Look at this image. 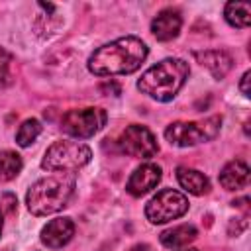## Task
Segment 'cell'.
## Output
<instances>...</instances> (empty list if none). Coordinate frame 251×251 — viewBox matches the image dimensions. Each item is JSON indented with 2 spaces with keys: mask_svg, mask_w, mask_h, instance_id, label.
<instances>
[{
  "mask_svg": "<svg viewBox=\"0 0 251 251\" xmlns=\"http://www.w3.org/2000/svg\"><path fill=\"white\" fill-rule=\"evenodd\" d=\"M118 145L126 155L139 159H151L159 151L155 135L145 126H137V124H131L122 131Z\"/></svg>",
  "mask_w": 251,
  "mask_h": 251,
  "instance_id": "ba28073f",
  "label": "cell"
},
{
  "mask_svg": "<svg viewBox=\"0 0 251 251\" xmlns=\"http://www.w3.org/2000/svg\"><path fill=\"white\" fill-rule=\"evenodd\" d=\"M0 202H4L2 208H4L6 214L14 212V208H16V196H12V194H4V196L0 198Z\"/></svg>",
  "mask_w": 251,
  "mask_h": 251,
  "instance_id": "ffe728a7",
  "label": "cell"
},
{
  "mask_svg": "<svg viewBox=\"0 0 251 251\" xmlns=\"http://www.w3.org/2000/svg\"><path fill=\"white\" fill-rule=\"evenodd\" d=\"M249 182V167L243 161H229L220 173V184L226 190H239Z\"/></svg>",
  "mask_w": 251,
  "mask_h": 251,
  "instance_id": "7c38bea8",
  "label": "cell"
},
{
  "mask_svg": "<svg viewBox=\"0 0 251 251\" xmlns=\"http://www.w3.org/2000/svg\"><path fill=\"white\" fill-rule=\"evenodd\" d=\"M224 16L233 27H247L251 22V6L245 2H227Z\"/></svg>",
  "mask_w": 251,
  "mask_h": 251,
  "instance_id": "2e32d148",
  "label": "cell"
},
{
  "mask_svg": "<svg viewBox=\"0 0 251 251\" xmlns=\"http://www.w3.org/2000/svg\"><path fill=\"white\" fill-rule=\"evenodd\" d=\"M73 235H75V224L71 222V218H55L41 229V241L51 249H59L67 245L73 239Z\"/></svg>",
  "mask_w": 251,
  "mask_h": 251,
  "instance_id": "30bf717a",
  "label": "cell"
},
{
  "mask_svg": "<svg viewBox=\"0 0 251 251\" xmlns=\"http://www.w3.org/2000/svg\"><path fill=\"white\" fill-rule=\"evenodd\" d=\"M147 57V45L133 35L120 37L96 49L88 59V71L96 76L129 75L141 67Z\"/></svg>",
  "mask_w": 251,
  "mask_h": 251,
  "instance_id": "6da1fadb",
  "label": "cell"
},
{
  "mask_svg": "<svg viewBox=\"0 0 251 251\" xmlns=\"http://www.w3.org/2000/svg\"><path fill=\"white\" fill-rule=\"evenodd\" d=\"M0 233H2V214H0Z\"/></svg>",
  "mask_w": 251,
  "mask_h": 251,
  "instance_id": "603a6c76",
  "label": "cell"
},
{
  "mask_svg": "<svg viewBox=\"0 0 251 251\" xmlns=\"http://www.w3.org/2000/svg\"><path fill=\"white\" fill-rule=\"evenodd\" d=\"M39 133H41V124L31 118V120H25V122L20 126V129H18V133H16V141H18V145L27 147L29 143H33V141L37 139Z\"/></svg>",
  "mask_w": 251,
  "mask_h": 251,
  "instance_id": "ac0fdd59",
  "label": "cell"
},
{
  "mask_svg": "<svg viewBox=\"0 0 251 251\" xmlns=\"http://www.w3.org/2000/svg\"><path fill=\"white\" fill-rule=\"evenodd\" d=\"M188 210V198L173 188H165L157 192L145 206V216L151 224H167L184 216Z\"/></svg>",
  "mask_w": 251,
  "mask_h": 251,
  "instance_id": "8992f818",
  "label": "cell"
},
{
  "mask_svg": "<svg viewBox=\"0 0 251 251\" xmlns=\"http://www.w3.org/2000/svg\"><path fill=\"white\" fill-rule=\"evenodd\" d=\"M75 192V176L71 173H59L37 180L25 196L27 210L33 216H49L63 210Z\"/></svg>",
  "mask_w": 251,
  "mask_h": 251,
  "instance_id": "3957f363",
  "label": "cell"
},
{
  "mask_svg": "<svg viewBox=\"0 0 251 251\" xmlns=\"http://www.w3.org/2000/svg\"><path fill=\"white\" fill-rule=\"evenodd\" d=\"M108 116L102 108H80V110H69L61 118V127L65 133L86 139L92 137L96 131H100L106 124Z\"/></svg>",
  "mask_w": 251,
  "mask_h": 251,
  "instance_id": "52a82bcc",
  "label": "cell"
},
{
  "mask_svg": "<svg viewBox=\"0 0 251 251\" xmlns=\"http://www.w3.org/2000/svg\"><path fill=\"white\" fill-rule=\"evenodd\" d=\"M196 59H198L204 67L210 69V73L214 75V78H224V76L229 73L231 65H233L229 53L218 51V49H214V51H204V53H196Z\"/></svg>",
  "mask_w": 251,
  "mask_h": 251,
  "instance_id": "9a60e30c",
  "label": "cell"
},
{
  "mask_svg": "<svg viewBox=\"0 0 251 251\" xmlns=\"http://www.w3.org/2000/svg\"><path fill=\"white\" fill-rule=\"evenodd\" d=\"M90 157H92V151L88 145L78 143V141L61 139L47 147L41 167L45 171L73 173V171H78L80 167H84L90 161Z\"/></svg>",
  "mask_w": 251,
  "mask_h": 251,
  "instance_id": "277c9868",
  "label": "cell"
},
{
  "mask_svg": "<svg viewBox=\"0 0 251 251\" xmlns=\"http://www.w3.org/2000/svg\"><path fill=\"white\" fill-rule=\"evenodd\" d=\"M188 75H190V67L186 61L163 59L161 63L149 67L141 75V78L137 80V88L159 102H169L182 88Z\"/></svg>",
  "mask_w": 251,
  "mask_h": 251,
  "instance_id": "7a4b0ae2",
  "label": "cell"
},
{
  "mask_svg": "<svg viewBox=\"0 0 251 251\" xmlns=\"http://www.w3.org/2000/svg\"><path fill=\"white\" fill-rule=\"evenodd\" d=\"M10 65H12L10 53L4 47H0V86H6L10 82Z\"/></svg>",
  "mask_w": 251,
  "mask_h": 251,
  "instance_id": "d6986e66",
  "label": "cell"
},
{
  "mask_svg": "<svg viewBox=\"0 0 251 251\" xmlns=\"http://www.w3.org/2000/svg\"><path fill=\"white\" fill-rule=\"evenodd\" d=\"M129 251H151V249H149V245H135Z\"/></svg>",
  "mask_w": 251,
  "mask_h": 251,
  "instance_id": "7402d4cb",
  "label": "cell"
},
{
  "mask_svg": "<svg viewBox=\"0 0 251 251\" xmlns=\"http://www.w3.org/2000/svg\"><path fill=\"white\" fill-rule=\"evenodd\" d=\"M220 126H222L220 116H210L202 122H175L165 129V137L171 145L192 147L214 139L220 133Z\"/></svg>",
  "mask_w": 251,
  "mask_h": 251,
  "instance_id": "5b68a950",
  "label": "cell"
},
{
  "mask_svg": "<svg viewBox=\"0 0 251 251\" xmlns=\"http://www.w3.org/2000/svg\"><path fill=\"white\" fill-rule=\"evenodd\" d=\"M249 76H251V73L245 71L243 76H241V82H239V90H241L243 96H249Z\"/></svg>",
  "mask_w": 251,
  "mask_h": 251,
  "instance_id": "44dd1931",
  "label": "cell"
},
{
  "mask_svg": "<svg viewBox=\"0 0 251 251\" xmlns=\"http://www.w3.org/2000/svg\"><path fill=\"white\" fill-rule=\"evenodd\" d=\"M159 180H161V167L153 165V163H145L131 173V176L126 184V190L131 196H143L149 190H153L159 184Z\"/></svg>",
  "mask_w": 251,
  "mask_h": 251,
  "instance_id": "9c48e42d",
  "label": "cell"
},
{
  "mask_svg": "<svg viewBox=\"0 0 251 251\" xmlns=\"http://www.w3.org/2000/svg\"><path fill=\"white\" fill-rule=\"evenodd\" d=\"M22 171V157L16 151H0V182H8L18 176Z\"/></svg>",
  "mask_w": 251,
  "mask_h": 251,
  "instance_id": "e0dca14e",
  "label": "cell"
},
{
  "mask_svg": "<svg viewBox=\"0 0 251 251\" xmlns=\"http://www.w3.org/2000/svg\"><path fill=\"white\" fill-rule=\"evenodd\" d=\"M196 235H198V231L194 226L180 224V226H175L171 229H165L159 235V239L167 249H180V247H186L188 243H192L196 239Z\"/></svg>",
  "mask_w": 251,
  "mask_h": 251,
  "instance_id": "5bb4252c",
  "label": "cell"
},
{
  "mask_svg": "<svg viewBox=\"0 0 251 251\" xmlns=\"http://www.w3.org/2000/svg\"><path fill=\"white\" fill-rule=\"evenodd\" d=\"M184 251H198V249H184Z\"/></svg>",
  "mask_w": 251,
  "mask_h": 251,
  "instance_id": "cb8c5ba5",
  "label": "cell"
},
{
  "mask_svg": "<svg viewBox=\"0 0 251 251\" xmlns=\"http://www.w3.org/2000/svg\"><path fill=\"white\" fill-rule=\"evenodd\" d=\"M180 25H182L180 12L173 10V8H165L151 22V31L159 41H171V39H175L178 35Z\"/></svg>",
  "mask_w": 251,
  "mask_h": 251,
  "instance_id": "8fae6325",
  "label": "cell"
},
{
  "mask_svg": "<svg viewBox=\"0 0 251 251\" xmlns=\"http://www.w3.org/2000/svg\"><path fill=\"white\" fill-rule=\"evenodd\" d=\"M176 180H178V184H180L186 192H190V194H194V196H202V194H206V192L210 190V180H208V176L202 175V173L196 171V169L178 167V169H176Z\"/></svg>",
  "mask_w": 251,
  "mask_h": 251,
  "instance_id": "4fadbf2b",
  "label": "cell"
}]
</instances>
